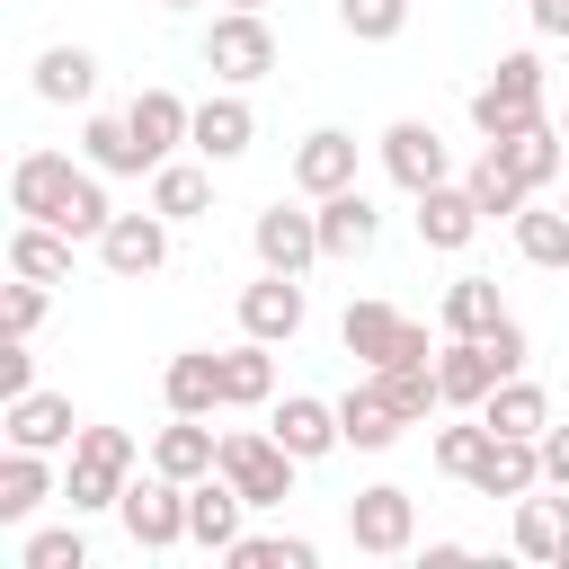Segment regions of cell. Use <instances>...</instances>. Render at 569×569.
Wrapping results in <instances>:
<instances>
[{"label":"cell","mask_w":569,"mask_h":569,"mask_svg":"<svg viewBox=\"0 0 569 569\" xmlns=\"http://www.w3.org/2000/svg\"><path fill=\"white\" fill-rule=\"evenodd\" d=\"M98 178H107V169H89V160H71V151H18L9 204H18V222H53V231H71V240H98V231L116 222V204H107Z\"/></svg>","instance_id":"obj_1"},{"label":"cell","mask_w":569,"mask_h":569,"mask_svg":"<svg viewBox=\"0 0 569 569\" xmlns=\"http://www.w3.org/2000/svg\"><path fill=\"white\" fill-rule=\"evenodd\" d=\"M525 124H542V53H498V71L471 89V133L507 142Z\"/></svg>","instance_id":"obj_2"},{"label":"cell","mask_w":569,"mask_h":569,"mask_svg":"<svg viewBox=\"0 0 569 569\" xmlns=\"http://www.w3.org/2000/svg\"><path fill=\"white\" fill-rule=\"evenodd\" d=\"M124 480H133V436H124V427H80V445H71V480H62L71 516L116 507V498H124Z\"/></svg>","instance_id":"obj_3"},{"label":"cell","mask_w":569,"mask_h":569,"mask_svg":"<svg viewBox=\"0 0 569 569\" xmlns=\"http://www.w3.org/2000/svg\"><path fill=\"white\" fill-rule=\"evenodd\" d=\"M204 71H213L222 89L267 80V71H276V27H267V9H222V18L204 27Z\"/></svg>","instance_id":"obj_4"},{"label":"cell","mask_w":569,"mask_h":569,"mask_svg":"<svg viewBox=\"0 0 569 569\" xmlns=\"http://www.w3.org/2000/svg\"><path fill=\"white\" fill-rule=\"evenodd\" d=\"M293 471H302V453H284V436L267 427H240V436H222V480L249 498V507H284L293 498Z\"/></svg>","instance_id":"obj_5"},{"label":"cell","mask_w":569,"mask_h":569,"mask_svg":"<svg viewBox=\"0 0 569 569\" xmlns=\"http://www.w3.org/2000/svg\"><path fill=\"white\" fill-rule=\"evenodd\" d=\"M347 542H356L365 560H400V551L418 542V498H409L400 480L356 489V498H347Z\"/></svg>","instance_id":"obj_6"},{"label":"cell","mask_w":569,"mask_h":569,"mask_svg":"<svg viewBox=\"0 0 569 569\" xmlns=\"http://www.w3.org/2000/svg\"><path fill=\"white\" fill-rule=\"evenodd\" d=\"M116 516H124V542H133V551H178V542H187V480H169V471L124 480Z\"/></svg>","instance_id":"obj_7"},{"label":"cell","mask_w":569,"mask_h":569,"mask_svg":"<svg viewBox=\"0 0 569 569\" xmlns=\"http://www.w3.org/2000/svg\"><path fill=\"white\" fill-rule=\"evenodd\" d=\"M338 338H347V356H356L365 373H373V365H409V356H436V347H427V329H418L409 311H391V302H347Z\"/></svg>","instance_id":"obj_8"},{"label":"cell","mask_w":569,"mask_h":569,"mask_svg":"<svg viewBox=\"0 0 569 569\" xmlns=\"http://www.w3.org/2000/svg\"><path fill=\"white\" fill-rule=\"evenodd\" d=\"M382 169H391V187H400V196H427V187H445V178H453V151H445V133H436V124L400 116V124H382Z\"/></svg>","instance_id":"obj_9"},{"label":"cell","mask_w":569,"mask_h":569,"mask_svg":"<svg viewBox=\"0 0 569 569\" xmlns=\"http://www.w3.org/2000/svg\"><path fill=\"white\" fill-rule=\"evenodd\" d=\"M249 249H258V267H276V276H311V267H320V213L267 204V213L249 222Z\"/></svg>","instance_id":"obj_10"},{"label":"cell","mask_w":569,"mask_h":569,"mask_svg":"<svg viewBox=\"0 0 569 569\" xmlns=\"http://www.w3.org/2000/svg\"><path fill=\"white\" fill-rule=\"evenodd\" d=\"M0 436L27 445V453H71L80 445V418H71L62 391H18V400H0Z\"/></svg>","instance_id":"obj_11"},{"label":"cell","mask_w":569,"mask_h":569,"mask_svg":"<svg viewBox=\"0 0 569 569\" xmlns=\"http://www.w3.org/2000/svg\"><path fill=\"white\" fill-rule=\"evenodd\" d=\"M462 489H480V498H525V489H542V436H498V427H489V445H480V462L462 471Z\"/></svg>","instance_id":"obj_12"},{"label":"cell","mask_w":569,"mask_h":569,"mask_svg":"<svg viewBox=\"0 0 569 569\" xmlns=\"http://www.w3.org/2000/svg\"><path fill=\"white\" fill-rule=\"evenodd\" d=\"M98 258H107V276H160L169 267V213H116L107 231H98Z\"/></svg>","instance_id":"obj_13"},{"label":"cell","mask_w":569,"mask_h":569,"mask_svg":"<svg viewBox=\"0 0 569 569\" xmlns=\"http://www.w3.org/2000/svg\"><path fill=\"white\" fill-rule=\"evenodd\" d=\"M302 320H311V302H302V276H258V284H240V329L249 338H267V347H284V338H302Z\"/></svg>","instance_id":"obj_14"},{"label":"cell","mask_w":569,"mask_h":569,"mask_svg":"<svg viewBox=\"0 0 569 569\" xmlns=\"http://www.w3.org/2000/svg\"><path fill=\"white\" fill-rule=\"evenodd\" d=\"M436 382H445V409H480V400L507 382V365H498L489 338H445V347H436Z\"/></svg>","instance_id":"obj_15"},{"label":"cell","mask_w":569,"mask_h":569,"mask_svg":"<svg viewBox=\"0 0 569 569\" xmlns=\"http://www.w3.org/2000/svg\"><path fill=\"white\" fill-rule=\"evenodd\" d=\"M240 516H249V498H240L222 471L187 480V542H196V551H213V560H222V551L240 542Z\"/></svg>","instance_id":"obj_16"},{"label":"cell","mask_w":569,"mask_h":569,"mask_svg":"<svg viewBox=\"0 0 569 569\" xmlns=\"http://www.w3.org/2000/svg\"><path fill=\"white\" fill-rule=\"evenodd\" d=\"M124 124H133V142H142V160L160 169V160H178V142L196 133V107H187L178 89H133V107H124Z\"/></svg>","instance_id":"obj_17"},{"label":"cell","mask_w":569,"mask_h":569,"mask_svg":"<svg viewBox=\"0 0 569 569\" xmlns=\"http://www.w3.org/2000/svg\"><path fill=\"white\" fill-rule=\"evenodd\" d=\"M311 213H320V258H373L382 213H373V196H365V187H338V196H320Z\"/></svg>","instance_id":"obj_18"},{"label":"cell","mask_w":569,"mask_h":569,"mask_svg":"<svg viewBox=\"0 0 569 569\" xmlns=\"http://www.w3.org/2000/svg\"><path fill=\"white\" fill-rule=\"evenodd\" d=\"M400 427H409V418L391 409V391H382L373 373L338 391V436H347L356 453H391V445H400Z\"/></svg>","instance_id":"obj_19"},{"label":"cell","mask_w":569,"mask_h":569,"mask_svg":"<svg viewBox=\"0 0 569 569\" xmlns=\"http://www.w3.org/2000/svg\"><path fill=\"white\" fill-rule=\"evenodd\" d=\"M267 427L284 436V453H302V462H320V453H338L347 436H338V400H311V391H284V400H267Z\"/></svg>","instance_id":"obj_20"},{"label":"cell","mask_w":569,"mask_h":569,"mask_svg":"<svg viewBox=\"0 0 569 569\" xmlns=\"http://www.w3.org/2000/svg\"><path fill=\"white\" fill-rule=\"evenodd\" d=\"M293 187H302L311 204L338 196V187H356V133H338V124L302 133V142H293Z\"/></svg>","instance_id":"obj_21"},{"label":"cell","mask_w":569,"mask_h":569,"mask_svg":"<svg viewBox=\"0 0 569 569\" xmlns=\"http://www.w3.org/2000/svg\"><path fill=\"white\" fill-rule=\"evenodd\" d=\"M409 204H418L409 222H418V240H427V249H471V231L489 222V213L471 204V187H453V178H445V187H427V196H409Z\"/></svg>","instance_id":"obj_22"},{"label":"cell","mask_w":569,"mask_h":569,"mask_svg":"<svg viewBox=\"0 0 569 569\" xmlns=\"http://www.w3.org/2000/svg\"><path fill=\"white\" fill-rule=\"evenodd\" d=\"M151 471H169V480H204V471H222V436H213L204 418H178V409H169V427L151 436Z\"/></svg>","instance_id":"obj_23"},{"label":"cell","mask_w":569,"mask_h":569,"mask_svg":"<svg viewBox=\"0 0 569 569\" xmlns=\"http://www.w3.org/2000/svg\"><path fill=\"white\" fill-rule=\"evenodd\" d=\"M204 160H240L249 142H258V116H249V98L240 89H213L204 107H196V133H187Z\"/></svg>","instance_id":"obj_24"},{"label":"cell","mask_w":569,"mask_h":569,"mask_svg":"<svg viewBox=\"0 0 569 569\" xmlns=\"http://www.w3.org/2000/svg\"><path fill=\"white\" fill-rule=\"evenodd\" d=\"M160 400H169L178 418H213V409H222V356H213V347H187V356H169V373H160Z\"/></svg>","instance_id":"obj_25"},{"label":"cell","mask_w":569,"mask_h":569,"mask_svg":"<svg viewBox=\"0 0 569 569\" xmlns=\"http://www.w3.org/2000/svg\"><path fill=\"white\" fill-rule=\"evenodd\" d=\"M560 142H569V133H560V124L542 116V124H525V133L489 142V151H498V160H507V169H516V178H525V187L542 196V187H560V169H569V151H560Z\"/></svg>","instance_id":"obj_26"},{"label":"cell","mask_w":569,"mask_h":569,"mask_svg":"<svg viewBox=\"0 0 569 569\" xmlns=\"http://www.w3.org/2000/svg\"><path fill=\"white\" fill-rule=\"evenodd\" d=\"M560 542H569V489H525L516 498V551L525 560H560Z\"/></svg>","instance_id":"obj_27"},{"label":"cell","mask_w":569,"mask_h":569,"mask_svg":"<svg viewBox=\"0 0 569 569\" xmlns=\"http://www.w3.org/2000/svg\"><path fill=\"white\" fill-rule=\"evenodd\" d=\"M89 89H98V53L89 44H44L36 53V98L44 107H80Z\"/></svg>","instance_id":"obj_28"},{"label":"cell","mask_w":569,"mask_h":569,"mask_svg":"<svg viewBox=\"0 0 569 569\" xmlns=\"http://www.w3.org/2000/svg\"><path fill=\"white\" fill-rule=\"evenodd\" d=\"M436 320H445V338H489V329L507 320V302H498L489 276H453L445 302H436Z\"/></svg>","instance_id":"obj_29"},{"label":"cell","mask_w":569,"mask_h":569,"mask_svg":"<svg viewBox=\"0 0 569 569\" xmlns=\"http://www.w3.org/2000/svg\"><path fill=\"white\" fill-rule=\"evenodd\" d=\"M267 400H276V356H267V338L222 347V409H267Z\"/></svg>","instance_id":"obj_30"},{"label":"cell","mask_w":569,"mask_h":569,"mask_svg":"<svg viewBox=\"0 0 569 569\" xmlns=\"http://www.w3.org/2000/svg\"><path fill=\"white\" fill-rule=\"evenodd\" d=\"M9 276L62 284V276H71V231H53V222H18V231H9Z\"/></svg>","instance_id":"obj_31"},{"label":"cell","mask_w":569,"mask_h":569,"mask_svg":"<svg viewBox=\"0 0 569 569\" xmlns=\"http://www.w3.org/2000/svg\"><path fill=\"white\" fill-rule=\"evenodd\" d=\"M44 498H53V471H44V453L9 445V453H0V525H27Z\"/></svg>","instance_id":"obj_32"},{"label":"cell","mask_w":569,"mask_h":569,"mask_svg":"<svg viewBox=\"0 0 569 569\" xmlns=\"http://www.w3.org/2000/svg\"><path fill=\"white\" fill-rule=\"evenodd\" d=\"M80 160H89V169H107V178H142V169H151L124 116H89V124H80Z\"/></svg>","instance_id":"obj_33"},{"label":"cell","mask_w":569,"mask_h":569,"mask_svg":"<svg viewBox=\"0 0 569 569\" xmlns=\"http://www.w3.org/2000/svg\"><path fill=\"white\" fill-rule=\"evenodd\" d=\"M204 204H213V169H196V160H160V169H151V213L196 222Z\"/></svg>","instance_id":"obj_34"},{"label":"cell","mask_w":569,"mask_h":569,"mask_svg":"<svg viewBox=\"0 0 569 569\" xmlns=\"http://www.w3.org/2000/svg\"><path fill=\"white\" fill-rule=\"evenodd\" d=\"M462 187H471V204H480L489 222H516V213L533 204V187H525V178H516V169H507L489 142H480V160H471V178H462Z\"/></svg>","instance_id":"obj_35"},{"label":"cell","mask_w":569,"mask_h":569,"mask_svg":"<svg viewBox=\"0 0 569 569\" xmlns=\"http://www.w3.org/2000/svg\"><path fill=\"white\" fill-rule=\"evenodd\" d=\"M480 418L498 427V436H542L551 427V400H542V382H525V373H507L489 400H480Z\"/></svg>","instance_id":"obj_36"},{"label":"cell","mask_w":569,"mask_h":569,"mask_svg":"<svg viewBox=\"0 0 569 569\" xmlns=\"http://www.w3.org/2000/svg\"><path fill=\"white\" fill-rule=\"evenodd\" d=\"M507 231H516L525 267H569V204H525Z\"/></svg>","instance_id":"obj_37"},{"label":"cell","mask_w":569,"mask_h":569,"mask_svg":"<svg viewBox=\"0 0 569 569\" xmlns=\"http://www.w3.org/2000/svg\"><path fill=\"white\" fill-rule=\"evenodd\" d=\"M222 560H231V569H311L320 542H302V533H240Z\"/></svg>","instance_id":"obj_38"},{"label":"cell","mask_w":569,"mask_h":569,"mask_svg":"<svg viewBox=\"0 0 569 569\" xmlns=\"http://www.w3.org/2000/svg\"><path fill=\"white\" fill-rule=\"evenodd\" d=\"M338 27H347L356 44H391V36L409 27V0H338Z\"/></svg>","instance_id":"obj_39"},{"label":"cell","mask_w":569,"mask_h":569,"mask_svg":"<svg viewBox=\"0 0 569 569\" xmlns=\"http://www.w3.org/2000/svg\"><path fill=\"white\" fill-rule=\"evenodd\" d=\"M480 445H489V418H480V409H462L453 427H436V471H453V480H462V471L480 462Z\"/></svg>","instance_id":"obj_40"},{"label":"cell","mask_w":569,"mask_h":569,"mask_svg":"<svg viewBox=\"0 0 569 569\" xmlns=\"http://www.w3.org/2000/svg\"><path fill=\"white\" fill-rule=\"evenodd\" d=\"M18 560L27 569H89V542H80V525H44V533H27Z\"/></svg>","instance_id":"obj_41"},{"label":"cell","mask_w":569,"mask_h":569,"mask_svg":"<svg viewBox=\"0 0 569 569\" xmlns=\"http://www.w3.org/2000/svg\"><path fill=\"white\" fill-rule=\"evenodd\" d=\"M36 329H44V284L18 276V284H9V338H36Z\"/></svg>","instance_id":"obj_42"},{"label":"cell","mask_w":569,"mask_h":569,"mask_svg":"<svg viewBox=\"0 0 569 569\" xmlns=\"http://www.w3.org/2000/svg\"><path fill=\"white\" fill-rule=\"evenodd\" d=\"M18 391H36V356H27V338L0 347V400H18Z\"/></svg>","instance_id":"obj_43"},{"label":"cell","mask_w":569,"mask_h":569,"mask_svg":"<svg viewBox=\"0 0 569 569\" xmlns=\"http://www.w3.org/2000/svg\"><path fill=\"white\" fill-rule=\"evenodd\" d=\"M542 480L569 489V427H542Z\"/></svg>","instance_id":"obj_44"},{"label":"cell","mask_w":569,"mask_h":569,"mask_svg":"<svg viewBox=\"0 0 569 569\" xmlns=\"http://www.w3.org/2000/svg\"><path fill=\"white\" fill-rule=\"evenodd\" d=\"M525 18H533V36H569V0H525Z\"/></svg>","instance_id":"obj_45"},{"label":"cell","mask_w":569,"mask_h":569,"mask_svg":"<svg viewBox=\"0 0 569 569\" xmlns=\"http://www.w3.org/2000/svg\"><path fill=\"white\" fill-rule=\"evenodd\" d=\"M222 9H267V0H222Z\"/></svg>","instance_id":"obj_46"},{"label":"cell","mask_w":569,"mask_h":569,"mask_svg":"<svg viewBox=\"0 0 569 569\" xmlns=\"http://www.w3.org/2000/svg\"><path fill=\"white\" fill-rule=\"evenodd\" d=\"M160 9H204V0H160Z\"/></svg>","instance_id":"obj_47"},{"label":"cell","mask_w":569,"mask_h":569,"mask_svg":"<svg viewBox=\"0 0 569 569\" xmlns=\"http://www.w3.org/2000/svg\"><path fill=\"white\" fill-rule=\"evenodd\" d=\"M551 569H569V542H560V560H551Z\"/></svg>","instance_id":"obj_48"},{"label":"cell","mask_w":569,"mask_h":569,"mask_svg":"<svg viewBox=\"0 0 569 569\" xmlns=\"http://www.w3.org/2000/svg\"><path fill=\"white\" fill-rule=\"evenodd\" d=\"M560 204H569V187H560Z\"/></svg>","instance_id":"obj_49"},{"label":"cell","mask_w":569,"mask_h":569,"mask_svg":"<svg viewBox=\"0 0 569 569\" xmlns=\"http://www.w3.org/2000/svg\"><path fill=\"white\" fill-rule=\"evenodd\" d=\"M560 133H569V116H560Z\"/></svg>","instance_id":"obj_50"}]
</instances>
